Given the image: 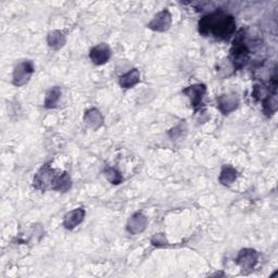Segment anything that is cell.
Listing matches in <instances>:
<instances>
[{
	"mask_svg": "<svg viewBox=\"0 0 278 278\" xmlns=\"http://www.w3.org/2000/svg\"><path fill=\"white\" fill-rule=\"evenodd\" d=\"M235 27V19L223 11H216L205 15L199 22V32L203 36L212 34L221 40H225L233 35Z\"/></svg>",
	"mask_w": 278,
	"mask_h": 278,
	"instance_id": "6da1fadb",
	"label": "cell"
},
{
	"mask_svg": "<svg viewBox=\"0 0 278 278\" xmlns=\"http://www.w3.org/2000/svg\"><path fill=\"white\" fill-rule=\"evenodd\" d=\"M84 122L87 127L92 129H98L103 124V117L99 110L94 108V109H89L88 111H86V113H85Z\"/></svg>",
	"mask_w": 278,
	"mask_h": 278,
	"instance_id": "8fae6325",
	"label": "cell"
},
{
	"mask_svg": "<svg viewBox=\"0 0 278 278\" xmlns=\"http://www.w3.org/2000/svg\"><path fill=\"white\" fill-rule=\"evenodd\" d=\"M245 36L242 33L238 34L236 40L234 41L233 48H231L230 51V56H229V61L231 65L234 66V68H240L242 67L247 61H248L249 58V48L247 47V45L245 43Z\"/></svg>",
	"mask_w": 278,
	"mask_h": 278,
	"instance_id": "7a4b0ae2",
	"label": "cell"
},
{
	"mask_svg": "<svg viewBox=\"0 0 278 278\" xmlns=\"http://www.w3.org/2000/svg\"><path fill=\"white\" fill-rule=\"evenodd\" d=\"M237 264L241 267L242 272L248 273L254 268L258 262V253L252 249H244L237 257Z\"/></svg>",
	"mask_w": 278,
	"mask_h": 278,
	"instance_id": "5b68a950",
	"label": "cell"
},
{
	"mask_svg": "<svg viewBox=\"0 0 278 278\" xmlns=\"http://www.w3.org/2000/svg\"><path fill=\"white\" fill-rule=\"evenodd\" d=\"M151 242H152L153 246L163 247L167 244V240H166V238L163 234H156L153 236V238L151 239Z\"/></svg>",
	"mask_w": 278,
	"mask_h": 278,
	"instance_id": "ffe728a7",
	"label": "cell"
},
{
	"mask_svg": "<svg viewBox=\"0 0 278 278\" xmlns=\"http://www.w3.org/2000/svg\"><path fill=\"white\" fill-rule=\"evenodd\" d=\"M34 73V65L30 61H23L14 68L12 82L17 87L25 85Z\"/></svg>",
	"mask_w": 278,
	"mask_h": 278,
	"instance_id": "3957f363",
	"label": "cell"
},
{
	"mask_svg": "<svg viewBox=\"0 0 278 278\" xmlns=\"http://www.w3.org/2000/svg\"><path fill=\"white\" fill-rule=\"evenodd\" d=\"M105 175L107 177V180L114 185H119L123 181V177H122L121 173L118 171V169H115L113 167L107 168L105 171Z\"/></svg>",
	"mask_w": 278,
	"mask_h": 278,
	"instance_id": "d6986e66",
	"label": "cell"
},
{
	"mask_svg": "<svg viewBox=\"0 0 278 278\" xmlns=\"http://www.w3.org/2000/svg\"><path fill=\"white\" fill-rule=\"evenodd\" d=\"M172 24V15L167 10L159 12L148 24V27L156 32H165Z\"/></svg>",
	"mask_w": 278,
	"mask_h": 278,
	"instance_id": "8992f818",
	"label": "cell"
},
{
	"mask_svg": "<svg viewBox=\"0 0 278 278\" xmlns=\"http://www.w3.org/2000/svg\"><path fill=\"white\" fill-rule=\"evenodd\" d=\"M47 41L51 48L60 49L62 48L65 44V37L62 33L59 32V30H53V32H50L48 34Z\"/></svg>",
	"mask_w": 278,
	"mask_h": 278,
	"instance_id": "9a60e30c",
	"label": "cell"
},
{
	"mask_svg": "<svg viewBox=\"0 0 278 278\" xmlns=\"http://www.w3.org/2000/svg\"><path fill=\"white\" fill-rule=\"evenodd\" d=\"M147 218L142 213H135L127 222V230L130 234H141L147 227Z\"/></svg>",
	"mask_w": 278,
	"mask_h": 278,
	"instance_id": "9c48e42d",
	"label": "cell"
},
{
	"mask_svg": "<svg viewBox=\"0 0 278 278\" xmlns=\"http://www.w3.org/2000/svg\"><path fill=\"white\" fill-rule=\"evenodd\" d=\"M139 80H141V73H139L137 68H134L132 71H129L128 73L121 76L120 85L123 88H130L135 86L136 84H138Z\"/></svg>",
	"mask_w": 278,
	"mask_h": 278,
	"instance_id": "5bb4252c",
	"label": "cell"
},
{
	"mask_svg": "<svg viewBox=\"0 0 278 278\" xmlns=\"http://www.w3.org/2000/svg\"><path fill=\"white\" fill-rule=\"evenodd\" d=\"M71 185H72L71 177H70V175L66 172H64L63 174L56 175L55 180H53V183H52L51 189L65 192L71 188Z\"/></svg>",
	"mask_w": 278,
	"mask_h": 278,
	"instance_id": "4fadbf2b",
	"label": "cell"
},
{
	"mask_svg": "<svg viewBox=\"0 0 278 278\" xmlns=\"http://www.w3.org/2000/svg\"><path fill=\"white\" fill-rule=\"evenodd\" d=\"M84 218H85V210H84V208H82V207L75 208V210L68 212L64 216L63 225L66 229H73L77 225H80V224L83 222Z\"/></svg>",
	"mask_w": 278,
	"mask_h": 278,
	"instance_id": "30bf717a",
	"label": "cell"
},
{
	"mask_svg": "<svg viewBox=\"0 0 278 278\" xmlns=\"http://www.w3.org/2000/svg\"><path fill=\"white\" fill-rule=\"evenodd\" d=\"M237 179V172L234 167L231 166H225L221 172L220 175V183L225 185V186H229L233 184Z\"/></svg>",
	"mask_w": 278,
	"mask_h": 278,
	"instance_id": "2e32d148",
	"label": "cell"
},
{
	"mask_svg": "<svg viewBox=\"0 0 278 278\" xmlns=\"http://www.w3.org/2000/svg\"><path fill=\"white\" fill-rule=\"evenodd\" d=\"M56 174L53 169H51L49 164H46L42 167V169L38 172L34 179V186L37 189L45 190L49 186L51 188L53 180H55Z\"/></svg>",
	"mask_w": 278,
	"mask_h": 278,
	"instance_id": "277c9868",
	"label": "cell"
},
{
	"mask_svg": "<svg viewBox=\"0 0 278 278\" xmlns=\"http://www.w3.org/2000/svg\"><path fill=\"white\" fill-rule=\"evenodd\" d=\"M89 57L95 64L102 65L109 61L111 57V49L107 44H99L90 50Z\"/></svg>",
	"mask_w": 278,
	"mask_h": 278,
	"instance_id": "52a82bcc",
	"label": "cell"
},
{
	"mask_svg": "<svg viewBox=\"0 0 278 278\" xmlns=\"http://www.w3.org/2000/svg\"><path fill=\"white\" fill-rule=\"evenodd\" d=\"M220 110L224 114H228L237 109L238 99L234 95H223L218 99Z\"/></svg>",
	"mask_w": 278,
	"mask_h": 278,
	"instance_id": "7c38bea8",
	"label": "cell"
},
{
	"mask_svg": "<svg viewBox=\"0 0 278 278\" xmlns=\"http://www.w3.org/2000/svg\"><path fill=\"white\" fill-rule=\"evenodd\" d=\"M263 109L267 115L273 114L276 111V109H277L276 90H273L272 92H269V95L263 100Z\"/></svg>",
	"mask_w": 278,
	"mask_h": 278,
	"instance_id": "e0dca14e",
	"label": "cell"
},
{
	"mask_svg": "<svg viewBox=\"0 0 278 278\" xmlns=\"http://www.w3.org/2000/svg\"><path fill=\"white\" fill-rule=\"evenodd\" d=\"M61 96V89L59 87H53L48 92L45 99V107L46 108H52L57 105Z\"/></svg>",
	"mask_w": 278,
	"mask_h": 278,
	"instance_id": "ac0fdd59",
	"label": "cell"
},
{
	"mask_svg": "<svg viewBox=\"0 0 278 278\" xmlns=\"http://www.w3.org/2000/svg\"><path fill=\"white\" fill-rule=\"evenodd\" d=\"M206 91V87L204 85H192V86L187 87L186 89H184L183 92L186 95L189 99L190 102L194 108H197L199 106H201L202 103V98Z\"/></svg>",
	"mask_w": 278,
	"mask_h": 278,
	"instance_id": "ba28073f",
	"label": "cell"
}]
</instances>
